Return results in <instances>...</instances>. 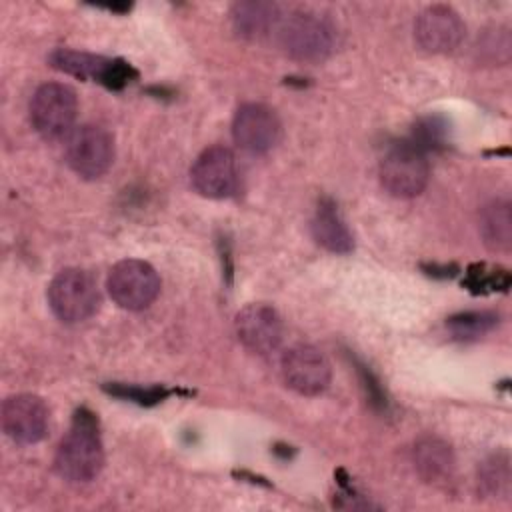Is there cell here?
I'll return each instance as SVG.
<instances>
[{"label":"cell","instance_id":"7c38bea8","mask_svg":"<svg viewBox=\"0 0 512 512\" xmlns=\"http://www.w3.org/2000/svg\"><path fill=\"white\" fill-rule=\"evenodd\" d=\"M280 370L284 384L302 396L322 394L332 380L328 358L310 344H298L286 350Z\"/></svg>","mask_w":512,"mask_h":512},{"label":"cell","instance_id":"ffe728a7","mask_svg":"<svg viewBox=\"0 0 512 512\" xmlns=\"http://www.w3.org/2000/svg\"><path fill=\"white\" fill-rule=\"evenodd\" d=\"M500 322V316L490 310L458 312L446 320V328L456 340H478L492 332Z\"/></svg>","mask_w":512,"mask_h":512},{"label":"cell","instance_id":"ac0fdd59","mask_svg":"<svg viewBox=\"0 0 512 512\" xmlns=\"http://www.w3.org/2000/svg\"><path fill=\"white\" fill-rule=\"evenodd\" d=\"M478 230L488 250L508 254L512 248V206L506 198H496L482 206Z\"/></svg>","mask_w":512,"mask_h":512},{"label":"cell","instance_id":"9a60e30c","mask_svg":"<svg viewBox=\"0 0 512 512\" xmlns=\"http://www.w3.org/2000/svg\"><path fill=\"white\" fill-rule=\"evenodd\" d=\"M310 230L316 244L332 254H348L354 248V236L332 198H322L318 202Z\"/></svg>","mask_w":512,"mask_h":512},{"label":"cell","instance_id":"277c9868","mask_svg":"<svg viewBox=\"0 0 512 512\" xmlns=\"http://www.w3.org/2000/svg\"><path fill=\"white\" fill-rule=\"evenodd\" d=\"M32 128L44 140L68 138L74 130L78 114V98L74 88L62 82H46L36 88L30 98Z\"/></svg>","mask_w":512,"mask_h":512},{"label":"cell","instance_id":"ba28073f","mask_svg":"<svg viewBox=\"0 0 512 512\" xmlns=\"http://www.w3.org/2000/svg\"><path fill=\"white\" fill-rule=\"evenodd\" d=\"M52 68L80 78V80H94L104 84L106 88H122L130 82V78L136 76L130 64L124 60H112L98 54H90L84 50L74 48H56L48 56Z\"/></svg>","mask_w":512,"mask_h":512},{"label":"cell","instance_id":"5b68a950","mask_svg":"<svg viewBox=\"0 0 512 512\" xmlns=\"http://www.w3.org/2000/svg\"><path fill=\"white\" fill-rule=\"evenodd\" d=\"M430 178L426 154L410 140L398 142L380 162V184L396 198H414L424 192Z\"/></svg>","mask_w":512,"mask_h":512},{"label":"cell","instance_id":"8992f818","mask_svg":"<svg viewBox=\"0 0 512 512\" xmlns=\"http://www.w3.org/2000/svg\"><path fill=\"white\" fill-rule=\"evenodd\" d=\"M110 298L124 310H144L160 294L162 282L152 264L138 258L116 262L106 278Z\"/></svg>","mask_w":512,"mask_h":512},{"label":"cell","instance_id":"5bb4252c","mask_svg":"<svg viewBox=\"0 0 512 512\" xmlns=\"http://www.w3.org/2000/svg\"><path fill=\"white\" fill-rule=\"evenodd\" d=\"M234 328L244 348L262 356L276 352L284 336V326L278 312L262 302L246 304L236 314Z\"/></svg>","mask_w":512,"mask_h":512},{"label":"cell","instance_id":"52a82bcc","mask_svg":"<svg viewBox=\"0 0 512 512\" xmlns=\"http://www.w3.org/2000/svg\"><path fill=\"white\" fill-rule=\"evenodd\" d=\"M66 162L84 180L104 176L114 162V138L98 124L76 126L66 138Z\"/></svg>","mask_w":512,"mask_h":512},{"label":"cell","instance_id":"7402d4cb","mask_svg":"<svg viewBox=\"0 0 512 512\" xmlns=\"http://www.w3.org/2000/svg\"><path fill=\"white\" fill-rule=\"evenodd\" d=\"M106 390L114 396L120 398H128L132 402L138 404H156L158 400L166 398L170 392L164 388H138V386H124V384H114V386H106Z\"/></svg>","mask_w":512,"mask_h":512},{"label":"cell","instance_id":"2e32d148","mask_svg":"<svg viewBox=\"0 0 512 512\" xmlns=\"http://www.w3.org/2000/svg\"><path fill=\"white\" fill-rule=\"evenodd\" d=\"M412 458H414L416 472L426 482H432V484L446 482L454 474L456 458H454L452 446L440 436L426 434L418 438L412 450Z\"/></svg>","mask_w":512,"mask_h":512},{"label":"cell","instance_id":"8fae6325","mask_svg":"<svg viewBox=\"0 0 512 512\" xmlns=\"http://www.w3.org/2000/svg\"><path fill=\"white\" fill-rule=\"evenodd\" d=\"M190 182L204 198H228L238 188L236 158L226 146H208L190 168Z\"/></svg>","mask_w":512,"mask_h":512},{"label":"cell","instance_id":"7a4b0ae2","mask_svg":"<svg viewBox=\"0 0 512 512\" xmlns=\"http://www.w3.org/2000/svg\"><path fill=\"white\" fill-rule=\"evenodd\" d=\"M276 34L284 54L304 64L324 62L336 46L334 28L312 12H294L282 18Z\"/></svg>","mask_w":512,"mask_h":512},{"label":"cell","instance_id":"3957f363","mask_svg":"<svg viewBox=\"0 0 512 512\" xmlns=\"http://www.w3.org/2000/svg\"><path fill=\"white\" fill-rule=\"evenodd\" d=\"M48 306L64 324H80L100 308V290L92 274L82 268L60 270L48 286Z\"/></svg>","mask_w":512,"mask_h":512},{"label":"cell","instance_id":"44dd1931","mask_svg":"<svg viewBox=\"0 0 512 512\" xmlns=\"http://www.w3.org/2000/svg\"><path fill=\"white\" fill-rule=\"evenodd\" d=\"M448 132V122L442 116H426L414 124L410 142L428 154L430 150H440L446 146Z\"/></svg>","mask_w":512,"mask_h":512},{"label":"cell","instance_id":"e0dca14e","mask_svg":"<svg viewBox=\"0 0 512 512\" xmlns=\"http://www.w3.org/2000/svg\"><path fill=\"white\" fill-rule=\"evenodd\" d=\"M230 20L234 32L246 40H260L278 28L282 14L280 6L262 0L236 2L230 8Z\"/></svg>","mask_w":512,"mask_h":512},{"label":"cell","instance_id":"6da1fadb","mask_svg":"<svg viewBox=\"0 0 512 512\" xmlns=\"http://www.w3.org/2000/svg\"><path fill=\"white\" fill-rule=\"evenodd\" d=\"M104 466V446L98 418L88 408H78L70 428L60 440L54 456V468L68 482H92Z\"/></svg>","mask_w":512,"mask_h":512},{"label":"cell","instance_id":"4fadbf2b","mask_svg":"<svg viewBox=\"0 0 512 512\" xmlns=\"http://www.w3.org/2000/svg\"><path fill=\"white\" fill-rule=\"evenodd\" d=\"M2 430L16 444L28 446L40 442L48 432V406L36 394H12L2 402Z\"/></svg>","mask_w":512,"mask_h":512},{"label":"cell","instance_id":"9c48e42d","mask_svg":"<svg viewBox=\"0 0 512 512\" xmlns=\"http://www.w3.org/2000/svg\"><path fill=\"white\" fill-rule=\"evenodd\" d=\"M232 138L248 154H266L278 146L282 124L278 114L260 102L242 104L232 118Z\"/></svg>","mask_w":512,"mask_h":512},{"label":"cell","instance_id":"d6986e66","mask_svg":"<svg viewBox=\"0 0 512 512\" xmlns=\"http://www.w3.org/2000/svg\"><path fill=\"white\" fill-rule=\"evenodd\" d=\"M512 486V472H510V460L508 454H492L486 458L478 468V488L484 496L500 500L510 496Z\"/></svg>","mask_w":512,"mask_h":512},{"label":"cell","instance_id":"30bf717a","mask_svg":"<svg viewBox=\"0 0 512 512\" xmlns=\"http://www.w3.org/2000/svg\"><path fill=\"white\" fill-rule=\"evenodd\" d=\"M464 36V20L446 4L426 6L414 20V40L428 54H448L462 44Z\"/></svg>","mask_w":512,"mask_h":512}]
</instances>
